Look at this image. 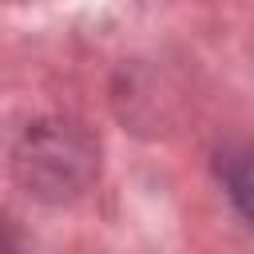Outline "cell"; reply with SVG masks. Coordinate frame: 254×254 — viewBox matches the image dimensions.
<instances>
[{
	"mask_svg": "<svg viewBox=\"0 0 254 254\" xmlns=\"http://www.w3.org/2000/svg\"><path fill=\"white\" fill-rule=\"evenodd\" d=\"M218 175L226 183L230 202L254 222V147H226L218 155Z\"/></svg>",
	"mask_w": 254,
	"mask_h": 254,
	"instance_id": "cell-1",
	"label": "cell"
}]
</instances>
